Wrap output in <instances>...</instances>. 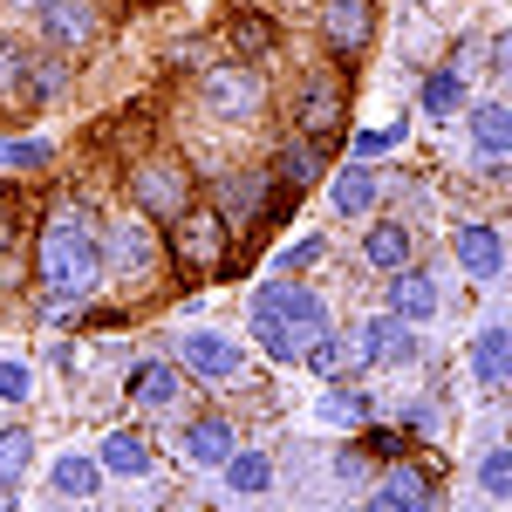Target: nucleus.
Returning <instances> with one entry per match:
<instances>
[{
  "label": "nucleus",
  "instance_id": "f257e3e1",
  "mask_svg": "<svg viewBox=\"0 0 512 512\" xmlns=\"http://www.w3.org/2000/svg\"><path fill=\"white\" fill-rule=\"evenodd\" d=\"M246 328H253V342L274 355V362H301L308 342L335 328V315H328V294L301 287V280L267 274L260 287H253V301H246Z\"/></svg>",
  "mask_w": 512,
  "mask_h": 512
},
{
  "label": "nucleus",
  "instance_id": "f03ea898",
  "mask_svg": "<svg viewBox=\"0 0 512 512\" xmlns=\"http://www.w3.org/2000/svg\"><path fill=\"white\" fill-rule=\"evenodd\" d=\"M103 239L89 233V226H69V219H48L41 226V246H35V280L48 301H89L96 287H103Z\"/></svg>",
  "mask_w": 512,
  "mask_h": 512
},
{
  "label": "nucleus",
  "instance_id": "7ed1b4c3",
  "mask_svg": "<svg viewBox=\"0 0 512 512\" xmlns=\"http://www.w3.org/2000/svg\"><path fill=\"white\" fill-rule=\"evenodd\" d=\"M130 205H137L144 219L178 226V219L192 212V171H185L178 158H144V164H130Z\"/></svg>",
  "mask_w": 512,
  "mask_h": 512
},
{
  "label": "nucleus",
  "instance_id": "20e7f679",
  "mask_svg": "<svg viewBox=\"0 0 512 512\" xmlns=\"http://www.w3.org/2000/svg\"><path fill=\"white\" fill-rule=\"evenodd\" d=\"M96 239H103V267L117 280H151L164 267V246H158V233H151L144 212H137V219H110Z\"/></svg>",
  "mask_w": 512,
  "mask_h": 512
},
{
  "label": "nucleus",
  "instance_id": "39448f33",
  "mask_svg": "<svg viewBox=\"0 0 512 512\" xmlns=\"http://www.w3.org/2000/svg\"><path fill=\"white\" fill-rule=\"evenodd\" d=\"M198 96H205V110H212V117H226V123H253L260 110H267V82L253 76V69H239V62L205 69Z\"/></svg>",
  "mask_w": 512,
  "mask_h": 512
},
{
  "label": "nucleus",
  "instance_id": "423d86ee",
  "mask_svg": "<svg viewBox=\"0 0 512 512\" xmlns=\"http://www.w3.org/2000/svg\"><path fill=\"white\" fill-rule=\"evenodd\" d=\"M178 369L198 376V383H239L246 376V349L219 328H185L178 335Z\"/></svg>",
  "mask_w": 512,
  "mask_h": 512
},
{
  "label": "nucleus",
  "instance_id": "0eeeda50",
  "mask_svg": "<svg viewBox=\"0 0 512 512\" xmlns=\"http://www.w3.org/2000/svg\"><path fill=\"white\" fill-rule=\"evenodd\" d=\"M321 41H328L335 62L369 55V41H376V0H321Z\"/></svg>",
  "mask_w": 512,
  "mask_h": 512
},
{
  "label": "nucleus",
  "instance_id": "6e6552de",
  "mask_svg": "<svg viewBox=\"0 0 512 512\" xmlns=\"http://www.w3.org/2000/svg\"><path fill=\"white\" fill-rule=\"evenodd\" d=\"M294 123H301L308 144H328L342 130V82H328V69H315V76L294 89Z\"/></svg>",
  "mask_w": 512,
  "mask_h": 512
},
{
  "label": "nucleus",
  "instance_id": "1a4fd4ad",
  "mask_svg": "<svg viewBox=\"0 0 512 512\" xmlns=\"http://www.w3.org/2000/svg\"><path fill=\"white\" fill-rule=\"evenodd\" d=\"M451 260H458L465 280L492 287V280L506 274V239H499V226H458L451 233Z\"/></svg>",
  "mask_w": 512,
  "mask_h": 512
},
{
  "label": "nucleus",
  "instance_id": "9d476101",
  "mask_svg": "<svg viewBox=\"0 0 512 512\" xmlns=\"http://www.w3.org/2000/svg\"><path fill=\"white\" fill-rule=\"evenodd\" d=\"M178 260L185 267H219L226 260V219H219V205H192L178 219Z\"/></svg>",
  "mask_w": 512,
  "mask_h": 512
},
{
  "label": "nucleus",
  "instance_id": "9b49d317",
  "mask_svg": "<svg viewBox=\"0 0 512 512\" xmlns=\"http://www.w3.org/2000/svg\"><path fill=\"white\" fill-rule=\"evenodd\" d=\"M383 301H390V315H403V321H437L444 315V287H437L431 267H396Z\"/></svg>",
  "mask_w": 512,
  "mask_h": 512
},
{
  "label": "nucleus",
  "instance_id": "f8f14e48",
  "mask_svg": "<svg viewBox=\"0 0 512 512\" xmlns=\"http://www.w3.org/2000/svg\"><path fill=\"white\" fill-rule=\"evenodd\" d=\"M328 205H335V219H369V212L383 205V178H376V164L349 158L335 178H328Z\"/></svg>",
  "mask_w": 512,
  "mask_h": 512
},
{
  "label": "nucleus",
  "instance_id": "ddd939ff",
  "mask_svg": "<svg viewBox=\"0 0 512 512\" xmlns=\"http://www.w3.org/2000/svg\"><path fill=\"white\" fill-rule=\"evenodd\" d=\"M472 376L485 390H512V321H478L472 328Z\"/></svg>",
  "mask_w": 512,
  "mask_h": 512
},
{
  "label": "nucleus",
  "instance_id": "4468645a",
  "mask_svg": "<svg viewBox=\"0 0 512 512\" xmlns=\"http://www.w3.org/2000/svg\"><path fill=\"white\" fill-rule=\"evenodd\" d=\"M472 117V158L478 164H506L512 158V103L485 96V103H465Z\"/></svg>",
  "mask_w": 512,
  "mask_h": 512
},
{
  "label": "nucleus",
  "instance_id": "2eb2a0df",
  "mask_svg": "<svg viewBox=\"0 0 512 512\" xmlns=\"http://www.w3.org/2000/svg\"><path fill=\"white\" fill-rule=\"evenodd\" d=\"M355 355L362 362H417V335H410V321L403 315H369L362 321V335H355Z\"/></svg>",
  "mask_w": 512,
  "mask_h": 512
},
{
  "label": "nucleus",
  "instance_id": "dca6fc26",
  "mask_svg": "<svg viewBox=\"0 0 512 512\" xmlns=\"http://www.w3.org/2000/svg\"><path fill=\"white\" fill-rule=\"evenodd\" d=\"M178 451H185V465H198V472H219V465L239 451V431L226 424V417H192L185 437H178Z\"/></svg>",
  "mask_w": 512,
  "mask_h": 512
},
{
  "label": "nucleus",
  "instance_id": "f3484780",
  "mask_svg": "<svg viewBox=\"0 0 512 512\" xmlns=\"http://www.w3.org/2000/svg\"><path fill=\"white\" fill-rule=\"evenodd\" d=\"M41 41L55 48V55H69V48H82V41L96 35V7L89 0H55V7H41Z\"/></svg>",
  "mask_w": 512,
  "mask_h": 512
},
{
  "label": "nucleus",
  "instance_id": "a211bd4d",
  "mask_svg": "<svg viewBox=\"0 0 512 512\" xmlns=\"http://www.w3.org/2000/svg\"><path fill=\"white\" fill-rule=\"evenodd\" d=\"M178 390H185V369H178V362H164V355H151V362H137V369H130V403H144V410H171Z\"/></svg>",
  "mask_w": 512,
  "mask_h": 512
},
{
  "label": "nucleus",
  "instance_id": "6ab92c4d",
  "mask_svg": "<svg viewBox=\"0 0 512 512\" xmlns=\"http://www.w3.org/2000/svg\"><path fill=\"white\" fill-rule=\"evenodd\" d=\"M376 492H383L396 512H437V478L424 472V465H403V458L383 472V485H376Z\"/></svg>",
  "mask_w": 512,
  "mask_h": 512
},
{
  "label": "nucleus",
  "instance_id": "aec40b11",
  "mask_svg": "<svg viewBox=\"0 0 512 512\" xmlns=\"http://www.w3.org/2000/svg\"><path fill=\"white\" fill-rule=\"evenodd\" d=\"M48 492H62V499H96V492H103L96 451H62V458L48 465Z\"/></svg>",
  "mask_w": 512,
  "mask_h": 512
},
{
  "label": "nucleus",
  "instance_id": "412c9836",
  "mask_svg": "<svg viewBox=\"0 0 512 512\" xmlns=\"http://www.w3.org/2000/svg\"><path fill=\"white\" fill-rule=\"evenodd\" d=\"M260 198H274V171H246L233 185H219V219H226V226L260 219Z\"/></svg>",
  "mask_w": 512,
  "mask_h": 512
},
{
  "label": "nucleus",
  "instance_id": "4be33fe9",
  "mask_svg": "<svg viewBox=\"0 0 512 512\" xmlns=\"http://www.w3.org/2000/svg\"><path fill=\"white\" fill-rule=\"evenodd\" d=\"M362 260H369L376 274L410 267V226H403V219H376V226L362 233Z\"/></svg>",
  "mask_w": 512,
  "mask_h": 512
},
{
  "label": "nucleus",
  "instance_id": "5701e85b",
  "mask_svg": "<svg viewBox=\"0 0 512 512\" xmlns=\"http://www.w3.org/2000/svg\"><path fill=\"white\" fill-rule=\"evenodd\" d=\"M96 465L110 478H151V444L137 431H110L103 444H96Z\"/></svg>",
  "mask_w": 512,
  "mask_h": 512
},
{
  "label": "nucleus",
  "instance_id": "b1692460",
  "mask_svg": "<svg viewBox=\"0 0 512 512\" xmlns=\"http://www.w3.org/2000/svg\"><path fill=\"white\" fill-rule=\"evenodd\" d=\"M321 164H328V151L321 144H308V137H294V144H280V158H274V178H280V192H308L321 178Z\"/></svg>",
  "mask_w": 512,
  "mask_h": 512
},
{
  "label": "nucleus",
  "instance_id": "393cba45",
  "mask_svg": "<svg viewBox=\"0 0 512 512\" xmlns=\"http://www.w3.org/2000/svg\"><path fill=\"white\" fill-rule=\"evenodd\" d=\"M28 62H35V55H28L21 41L0 35V103H7V110H35V89H28Z\"/></svg>",
  "mask_w": 512,
  "mask_h": 512
},
{
  "label": "nucleus",
  "instance_id": "a878e982",
  "mask_svg": "<svg viewBox=\"0 0 512 512\" xmlns=\"http://www.w3.org/2000/svg\"><path fill=\"white\" fill-rule=\"evenodd\" d=\"M219 478H226L233 499H260V492L274 485V458H267V451H233V458L219 465Z\"/></svg>",
  "mask_w": 512,
  "mask_h": 512
},
{
  "label": "nucleus",
  "instance_id": "bb28decb",
  "mask_svg": "<svg viewBox=\"0 0 512 512\" xmlns=\"http://www.w3.org/2000/svg\"><path fill=\"white\" fill-rule=\"evenodd\" d=\"M417 110H424L431 123L458 117V110H465V76H458V69H431V76H424V96H417Z\"/></svg>",
  "mask_w": 512,
  "mask_h": 512
},
{
  "label": "nucleus",
  "instance_id": "cd10ccee",
  "mask_svg": "<svg viewBox=\"0 0 512 512\" xmlns=\"http://www.w3.org/2000/svg\"><path fill=\"white\" fill-rule=\"evenodd\" d=\"M301 362H308L315 376H328V383H335V376H342L349 362H362V355H355V342L342 335V328H328V335H315V342H308V355H301Z\"/></svg>",
  "mask_w": 512,
  "mask_h": 512
},
{
  "label": "nucleus",
  "instance_id": "c85d7f7f",
  "mask_svg": "<svg viewBox=\"0 0 512 512\" xmlns=\"http://www.w3.org/2000/svg\"><path fill=\"white\" fill-rule=\"evenodd\" d=\"M315 417H321V424H335V431H355V424H369V396H362V390H321Z\"/></svg>",
  "mask_w": 512,
  "mask_h": 512
},
{
  "label": "nucleus",
  "instance_id": "c756f323",
  "mask_svg": "<svg viewBox=\"0 0 512 512\" xmlns=\"http://www.w3.org/2000/svg\"><path fill=\"white\" fill-rule=\"evenodd\" d=\"M478 492L499 499V506H512V444H492V451L478 458Z\"/></svg>",
  "mask_w": 512,
  "mask_h": 512
},
{
  "label": "nucleus",
  "instance_id": "7c9ffc66",
  "mask_svg": "<svg viewBox=\"0 0 512 512\" xmlns=\"http://www.w3.org/2000/svg\"><path fill=\"white\" fill-rule=\"evenodd\" d=\"M28 89H35V110H41L55 89H69V62H62L55 48H48V55H35V62H28Z\"/></svg>",
  "mask_w": 512,
  "mask_h": 512
},
{
  "label": "nucleus",
  "instance_id": "2f4dec72",
  "mask_svg": "<svg viewBox=\"0 0 512 512\" xmlns=\"http://www.w3.org/2000/svg\"><path fill=\"white\" fill-rule=\"evenodd\" d=\"M28 465H35V431L7 424V431H0V478H21Z\"/></svg>",
  "mask_w": 512,
  "mask_h": 512
},
{
  "label": "nucleus",
  "instance_id": "473e14b6",
  "mask_svg": "<svg viewBox=\"0 0 512 512\" xmlns=\"http://www.w3.org/2000/svg\"><path fill=\"white\" fill-rule=\"evenodd\" d=\"M55 158L41 137H0V171H41V164Z\"/></svg>",
  "mask_w": 512,
  "mask_h": 512
},
{
  "label": "nucleus",
  "instance_id": "72a5a7b5",
  "mask_svg": "<svg viewBox=\"0 0 512 512\" xmlns=\"http://www.w3.org/2000/svg\"><path fill=\"white\" fill-rule=\"evenodd\" d=\"M226 41H233L239 55H267V48H274V21H260V14H239L233 28H226Z\"/></svg>",
  "mask_w": 512,
  "mask_h": 512
},
{
  "label": "nucleus",
  "instance_id": "f704fd0d",
  "mask_svg": "<svg viewBox=\"0 0 512 512\" xmlns=\"http://www.w3.org/2000/svg\"><path fill=\"white\" fill-rule=\"evenodd\" d=\"M321 253H328V239H294L287 253H274V267H267V274H274V280H294L301 267H315Z\"/></svg>",
  "mask_w": 512,
  "mask_h": 512
},
{
  "label": "nucleus",
  "instance_id": "c9c22d12",
  "mask_svg": "<svg viewBox=\"0 0 512 512\" xmlns=\"http://www.w3.org/2000/svg\"><path fill=\"white\" fill-rule=\"evenodd\" d=\"M35 396V369L21 355H0V403H28Z\"/></svg>",
  "mask_w": 512,
  "mask_h": 512
},
{
  "label": "nucleus",
  "instance_id": "e433bc0d",
  "mask_svg": "<svg viewBox=\"0 0 512 512\" xmlns=\"http://www.w3.org/2000/svg\"><path fill=\"white\" fill-rule=\"evenodd\" d=\"M396 144H403V123H383V130H362V137H355V158L369 164V158H383V151H396Z\"/></svg>",
  "mask_w": 512,
  "mask_h": 512
},
{
  "label": "nucleus",
  "instance_id": "4c0bfd02",
  "mask_svg": "<svg viewBox=\"0 0 512 512\" xmlns=\"http://www.w3.org/2000/svg\"><path fill=\"white\" fill-rule=\"evenodd\" d=\"M410 431L417 437H444V410H437V403H417V410H410Z\"/></svg>",
  "mask_w": 512,
  "mask_h": 512
},
{
  "label": "nucleus",
  "instance_id": "58836bf2",
  "mask_svg": "<svg viewBox=\"0 0 512 512\" xmlns=\"http://www.w3.org/2000/svg\"><path fill=\"white\" fill-rule=\"evenodd\" d=\"M369 451H376V458H396V451H403V437H396V431H369Z\"/></svg>",
  "mask_w": 512,
  "mask_h": 512
},
{
  "label": "nucleus",
  "instance_id": "ea45409f",
  "mask_svg": "<svg viewBox=\"0 0 512 512\" xmlns=\"http://www.w3.org/2000/svg\"><path fill=\"white\" fill-rule=\"evenodd\" d=\"M492 69H499V76H512V28L492 41Z\"/></svg>",
  "mask_w": 512,
  "mask_h": 512
},
{
  "label": "nucleus",
  "instance_id": "a19ab883",
  "mask_svg": "<svg viewBox=\"0 0 512 512\" xmlns=\"http://www.w3.org/2000/svg\"><path fill=\"white\" fill-rule=\"evenodd\" d=\"M7 246H14V205H0V260H7Z\"/></svg>",
  "mask_w": 512,
  "mask_h": 512
},
{
  "label": "nucleus",
  "instance_id": "79ce46f5",
  "mask_svg": "<svg viewBox=\"0 0 512 512\" xmlns=\"http://www.w3.org/2000/svg\"><path fill=\"white\" fill-rule=\"evenodd\" d=\"M21 499H14V478H0V512H14Z\"/></svg>",
  "mask_w": 512,
  "mask_h": 512
},
{
  "label": "nucleus",
  "instance_id": "37998d69",
  "mask_svg": "<svg viewBox=\"0 0 512 512\" xmlns=\"http://www.w3.org/2000/svg\"><path fill=\"white\" fill-rule=\"evenodd\" d=\"M362 512H396V506L383 499V492H369V499H362Z\"/></svg>",
  "mask_w": 512,
  "mask_h": 512
},
{
  "label": "nucleus",
  "instance_id": "c03bdc74",
  "mask_svg": "<svg viewBox=\"0 0 512 512\" xmlns=\"http://www.w3.org/2000/svg\"><path fill=\"white\" fill-rule=\"evenodd\" d=\"M14 7H21V14H41V7H55V0H14Z\"/></svg>",
  "mask_w": 512,
  "mask_h": 512
}]
</instances>
